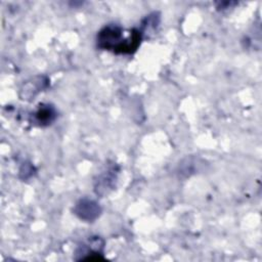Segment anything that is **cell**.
Returning a JSON list of instances; mask_svg holds the SVG:
<instances>
[{
    "label": "cell",
    "instance_id": "cell-1",
    "mask_svg": "<svg viewBox=\"0 0 262 262\" xmlns=\"http://www.w3.org/2000/svg\"><path fill=\"white\" fill-rule=\"evenodd\" d=\"M142 33L132 30L130 37L123 38V31L119 26L108 25L101 29L97 35V46L101 49L112 50L116 53H133L140 44Z\"/></svg>",
    "mask_w": 262,
    "mask_h": 262
},
{
    "label": "cell",
    "instance_id": "cell-2",
    "mask_svg": "<svg viewBox=\"0 0 262 262\" xmlns=\"http://www.w3.org/2000/svg\"><path fill=\"white\" fill-rule=\"evenodd\" d=\"M74 212L80 219L90 222L95 220L99 216L101 209L96 202L88 199H83L76 204Z\"/></svg>",
    "mask_w": 262,
    "mask_h": 262
},
{
    "label": "cell",
    "instance_id": "cell-3",
    "mask_svg": "<svg viewBox=\"0 0 262 262\" xmlns=\"http://www.w3.org/2000/svg\"><path fill=\"white\" fill-rule=\"evenodd\" d=\"M55 111L49 104H42L34 114V121L39 126H47L55 119Z\"/></svg>",
    "mask_w": 262,
    "mask_h": 262
}]
</instances>
